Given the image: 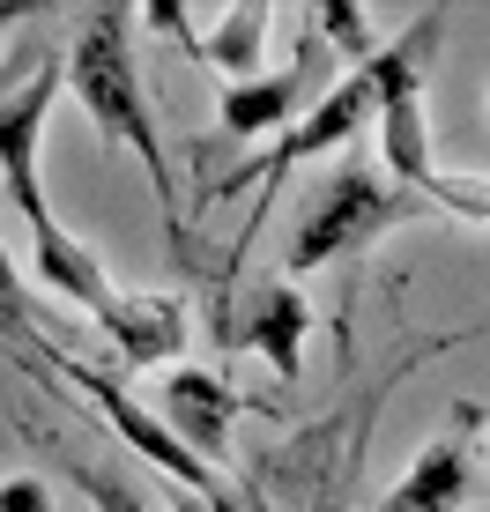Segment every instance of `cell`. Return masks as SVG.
<instances>
[{"label":"cell","mask_w":490,"mask_h":512,"mask_svg":"<svg viewBox=\"0 0 490 512\" xmlns=\"http://www.w3.org/2000/svg\"><path fill=\"white\" fill-rule=\"evenodd\" d=\"M312 30H327V38H335L357 67H372V60H379V45H387V38H372V30H364V8H349V0L320 8V15H312Z\"/></svg>","instance_id":"2e32d148"},{"label":"cell","mask_w":490,"mask_h":512,"mask_svg":"<svg viewBox=\"0 0 490 512\" xmlns=\"http://www.w3.org/2000/svg\"><path fill=\"white\" fill-rule=\"evenodd\" d=\"M171 512H268L260 498H231V505H216V498H194V490H179L171 498Z\"/></svg>","instance_id":"ac0fdd59"},{"label":"cell","mask_w":490,"mask_h":512,"mask_svg":"<svg viewBox=\"0 0 490 512\" xmlns=\"http://www.w3.org/2000/svg\"><path fill=\"white\" fill-rule=\"evenodd\" d=\"M260 45H268V0H238L208 30V67H223L231 82H260Z\"/></svg>","instance_id":"4fadbf2b"},{"label":"cell","mask_w":490,"mask_h":512,"mask_svg":"<svg viewBox=\"0 0 490 512\" xmlns=\"http://www.w3.org/2000/svg\"><path fill=\"white\" fill-rule=\"evenodd\" d=\"M97 327H104V342L119 349L127 372H156V364H171L186 349V297L179 290H142V297L119 290V305L104 312Z\"/></svg>","instance_id":"8fae6325"},{"label":"cell","mask_w":490,"mask_h":512,"mask_svg":"<svg viewBox=\"0 0 490 512\" xmlns=\"http://www.w3.org/2000/svg\"><path fill=\"white\" fill-rule=\"evenodd\" d=\"M156 416H164V431L179 438L194 461H231V423L253 409V401L238 394L231 379H216V372H201V364H179L164 386H156V401H149Z\"/></svg>","instance_id":"9c48e42d"},{"label":"cell","mask_w":490,"mask_h":512,"mask_svg":"<svg viewBox=\"0 0 490 512\" xmlns=\"http://www.w3.org/2000/svg\"><path fill=\"white\" fill-rule=\"evenodd\" d=\"M0 512H52V490L38 475H8V483H0Z\"/></svg>","instance_id":"e0dca14e"},{"label":"cell","mask_w":490,"mask_h":512,"mask_svg":"<svg viewBox=\"0 0 490 512\" xmlns=\"http://www.w3.org/2000/svg\"><path fill=\"white\" fill-rule=\"evenodd\" d=\"M312 60H320V45H297V60L290 67H275V75H260V82H231L223 90V134L231 141H253V134H290L297 119L312 112L305 90H312Z\"/></svg>","instance_id":"30bf717a"},{"label":"cell","mask_w":490,"mask_h":512,"mask_svg":"<svg viewBox=\"0 0 490 512\" xmlns=\"http://www.w3.org/2000/svg\"><path fill=\"white\" fill-rule=\"evenodd\" d=\"M38 282H45V290H60L67 305H82L90 320H104V312L119 305V290H112V275H104V260H97L75 231L38 238Z\"/></svg>","instance_id":"7c38bea8"},{"label":"cell","mask_w":490,"mask_h":512,"mask_svg":"<svg viewBox=\"0 0 490 512\" xmlns=\"http://www.w3.org/2000/svg\"><path fill=\"white\" fill-rule=\"evenodd\" d=\"M364 119H379V75H372V67H349V75H342L320 104H312V112L297 119L290 134H275L260 156H245L238 171H223L208 193H245V186L275 193V179H283L290 164H305V156H327V149H349Z\"/></svg>","instance_id":"8992f818"},{"label":"cell","mask_w":490,"mask_h":512,"mask_svg":"<svg viewBox=\"0 0 490 512\" xmlns=\"http://www.w3.org/2000/svg\"><path fill=\"white\" fill-rule=\"evenodd\" d=\"M476 431H483V409H476V401H461L453 431L431 438V446L409 461V475H401L372 512H461L468 498H476V483H483V475H476V461H483Z\"/></svg>","instance_id":"ba28073f"},{"label":"cell","mask_w":490,"mask_h":512,"mask_svg":"<svg viewBox=\"0 0 490 512\" xmlns=\"http://www.w3.org/2000/svg\"><path fill=\"white\" fill-rule=\"evenodd\" d=\"M60 90H67V45H15L0 60V193L23 208L30 238L67 231L45 201V179H38L45 119H52V97Z\"/></svg>","instance_id":"3957f363"},{"label":"cell","mask_w":490,"mask_h":512,"mask_svg":"<svg viewBox=\"0 0 490 512\" xmlns=\"http://www.w3.org/2000/svg\"><path fill=\"white\" fill-rule=\"evenodd\" d=\"M305 334H312V305L297 282H245V290H231V312H223L216 342L223 349H253V357L275 364V379H297L305 372Z\"/></svg>","instance_id":"52a82bcc"},{"label":"cell","mask_w":490,"mask_h":512,"mask_svg":"<svg viewBox=\"0 0 490 512\" xmlns=\"http://www.w3.org/2000/svg\"><path fill=\"white\" fill-rule=\"evenodd\" d=\"M446 38V8H424L401 38L379 45L372 75H379V149L394 164V186H409L424 201L439 186V164H431V127H424V67Z\"/></svg>","instance_id":"277c9868"},{"label":"cell","mask_w":490,"mask_h":512,"mask_svg":"<svg viewBox=\"0 0 490 512\" xmlns=\"http://www.w3.org/2000/svg\"><path fill=\"white\" fill-rule=\"evenodd\" d=\"M431 216V201H416L409 186H394L379 164L364 156H342L327 179H312V193L297 201L290 216V238H283V268L290 275H312V268H335V260L364 253L394 231V223H416Z\"/></svg>","instance_id":"7a4b0ae2"},{"label":"cell","mask_w":490,"mask_h":512,"mask_svg":"<svg viewBox=\"0 0 490 512\" xmlns=\"http://www.w3.org/2000/svg\"><path fill=\"white\" fill-rule=\"evenodd\" d=\"M23 342H45V334H38V305H30L15 260L0 253V349H8V357H23Z\"/></svg>","instance_id":"9a60e30c"},{"label":"cell","mask_w":490,"mask_h":512,"mask_svg":"<svg viewBox=\"0 0 490 512\" xmlns=\"http://www.w3.org/2000/svg\"><path fill=\"white\" fill-rule=\"evenodd\" d=\"M38 357H45V364H52V372H60L67 386H75V394L90 401V409H97L104 423H112V431L127 438L134 453H142V461H156V468H164L179 490H194V498H216V505H231V498H238V490L223 483V475L208 468V461H194V453H186L179 438L164 431V416H156V409H142V401H134V394H127V386H119L112 372H97V364L67 357L60 342H38Z\"/></svg>","instance_id":"5b68a950"},{"label":"cell","mask_w":490,"mask_h":512,"mask_svg":"<svg viewBox=\"0 0 490 512\" xmlns=\"http://www.w3.org/2000/svg\"><path fill=\"white\" fill-rule=\"evenodd\" d=\"M67 90H75V104L97 119V134L112 149H127L149 171L164 238L186 253L179 171H171V149L156 134V104H149V82H142V52H134V8H82L75 38H67Z\"/></svg>","instance_id":"6da1fadb"},{"label":"cell","mask_w":490,"mask_h":512,"mask_svg":"<svg viewBox=\"0 0 490 512\" xmlns=\"http://www.w3.org/2000/svg\"><path fill=\"white\" fill-rule=\"evenodd\" d=\"M60 461H67V475L82 483V498H90L97 512H171L156 490H142L119 461H97V453H75V446H60Z\"/></svg>","instance_id":"5bb4252c"}]
</instances>
